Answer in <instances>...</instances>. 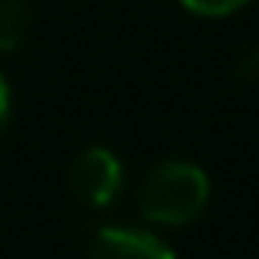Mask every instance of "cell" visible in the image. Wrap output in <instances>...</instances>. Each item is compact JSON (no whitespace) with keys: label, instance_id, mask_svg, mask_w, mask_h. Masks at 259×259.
Masks as SVG:
<instances>
[{"label":"cell","instance_id":"52a82bcc","mask_svg":"<svg viewBox=\"0 0 259 259\" xmlns=\"http://www.w3.org/2000/svg\"><path fill=\"white\" fill-rule=\"evenodd\" d=\"M7 121H10V85H7L4 72H0V135H4Z\"/></svg>","mask_w":259,"mask_h":259},{"label":"cell","instance_id":"7a4b0ae2","mask_svg":"<svg viewBox=\"0 0 259 259\" xmlns=\"http://www.w3.org/2000/svg\"><path fill=\"white\" fill-rule=\"evenodd\" d=\"M72 190L85 207H112L115 200L125 190V171H121V161L115 158V151L102 145H92L72 161Z\"/></svg>","mask_w":259,"mask_h":259},{"label":"cell","instance_id":"8992f818","mask_svg":"<svg viewBox=\"0 0 259 259\" xmlns=\"http://www.w3.org/2000/svg\"><path fill=\"white\" fill-rule=\"evenodd\" d=\"M240 79H246V82H259V43L249 46V50L243 53V59H240Z\"/></svg>","mask_w":259,"mask_h":259},{"label":"cell","instance_id":"6da1fadb","mask_svg":"<svg viewBox=\"0 0 259 259\" xmlns=\"http://www.w3.org/2000/svg\"><path fill=\"white\" fill-rule=\"evenodd\" d=\"M210 203V177L190 161H161L145 174L138 207L161 227H187Z\"/></svg>","mask_w":259,"mask_h":259},{"label":"cell","instance_id":"3957f363","mask_svg":"<svg viewBox=\"0 0 259 259\" xmlns=\"http://www.w3.org/2000/svg\"><path fill=\"white\" fill-rule=\"evenodd\" d=\"M89 259H177L158 233L141 227H102L95 233Z\"/></svg>","mask_w":259,"mask_h":259},{"label":"cell","instance_id":"277c9868","mask_svg":"<svg viewBox=\"0 0 259 259\" xmlns=\"http://www.w3.org/2000/svg\"><path fill=\"white\" fill-rule=\"evenodd\" d=\"M30 33V4L0 0V53H13Z\"/></svg>","mask_w":259,"mask_h":259},{"label":"cell","instance_id":"5b68a950","mask_svg":"<svg viewBox=\"0 0 259 259\" xmlns=\"http://www.w3.org/2000/svg\"><path fill=\"white\" fill-rule=\"evenodd\" d=\"M181 4L197 17H227V13H236L240 7H246L249 0H181Z\"/></svg>","mask_w":259,"mask_h":259}]
</instances>
